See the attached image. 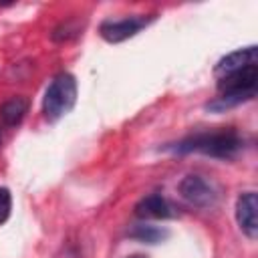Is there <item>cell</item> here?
I'll use <instances>...</instances> for the list:
<instances>
[{
  "mask_svg": "<svg viewBox=\"0 0 258 258\" xmlns=\"http://www.w3.org/2000/svg\"><path fill=\"white\" fill-rule=\"evenodd\" d=\"M133 258H141V256H133Z\"/></svg>",
  "mask_w": 258,
  "mask_h": 258,
  "instance_id": "obj_14",
  "label": "cell"
},
{
  "mask_svg": "<svg viewBox=\"0 0 258 258\" xmlns=\"http://www.w3.org/2000/svg\"><path fill=\"white\" fill-rule=\"evenodd\" d=\"M151 18H143V16H127L121 20H105L99 26V34L107 40V42H123L131 36H135L141 28H145L149 24Z\"/></svg>",
  "mask_w": 258,
  "mask_h": 258,
  "instance_id": "obj_5",
  "label": "cell"
},
{
  "mask_svg": "<svg viewBox=\"0 0 258 258\" xmlns=\"http://www.w3.org/2000/svg\"><path fill=\"white\" fill-rule=\"evenodd\" d=\"M181 198L196 208H210L216 204L218 194L202 175H185L177 185Z\"/></svg>",
  "mask_w": 258,
  "mask_h": 258,
  "instance_id": "obj_4",
  "label": "cell"
},
{
  "mask_svg": "<svg viewBox=\"0 0 258 258\" xmlns=\"http://www.w3.org/2000/svg\"><path fill=\"white\" fill-rule=\"evenodd\" d=\"M0 143H2V133H0Z\"/></svg>",
  "mask_w": 258,
  "mask_h": 258,
  "instance_id": "obj_13",
  "label": "cell"
},
{
  "mask_svg": "<svg viewBox=\"0 0 258 258\" xmlns=\"http://www.w3.org/2000/svg\"><path fill=\"white\" fill-rule=\"evenodd\" d=\"M28 111V101L24 97H12L0 105V119L6 127H16Z\"/></svg>",
  "mask_w": 258,
  "mask_h": 258,
  "instance_id": "obj_9",
  "label": "cell"
},
{
  "mask_svg": "<svg viewBox=\"0 0 258 258\" xmlns=\"http://www.w3.org/2000/svg\"><path fill=\"white\" fill-rule=\"evenodd\" d=\"M256 85H258V64L244 67L228 77H222L218 81V91L220 97L208 103L210 111L222 113L224 109L236 107L244 101H250L256 95Z\"/></svg>",
  "mask_w": 258,
  "mask_h": 258,
  "instance_id": "obj_2",
  "label": "cell"
},
{
  "mask_svg": "<svg viewBox=\"0 0 258 258\" xmlns=\"http://www.w3.org/2000/svg\"><path fill=\"white\" fill-rule=\"evenodd\" d=\"M135 216L141 220H165L173 216V208L163 196L151 194L135 204Z\"/></svg>",
  "mask_w": 258,
  "mask_h": 258,
  "instance_id": "obj_7",
  "label": "cell"
},
{
  "mask_svg": "<svg viewBox=\"0 0 258 258\" xmlns=\"http://www.w3.org/2000/svg\"><path fill=\"white\" fill-rule=\"evenodd\" d=\"M77 34H79V28L75 26V22H64V24H60L58 28H54L52 38H54V40H69V38H73V36H77Z\"/></svg>",
  "mask_w": 258,
  "mask_h": 258,
  "instance_id": "obj_12",
  "label": "cell"
},
{
  "mask_svg": "<svg viewBox=\"0 0 258 258\" xmlns=\"http://www.w3.org/2000/svg\"><path fill=\"white\" fill-rule=\"evenodd\" d=\"M250 64H256V46H246V48H240V50H234L230 54H226L224 58H220V62L216 64V77L222 79V77H228L244 67H250Z\"/></svg>",
  "mask_w": 258,
  "mask_h": 258,
  "instance_id": "obj_8",
  "label": "cell"
},
{
  "mask_svg": "<svg viewBox=\"0 0 258 258\" xmlns=\"http://www.w3.org/2000/svg\"><path fill=\"white\" fill-rule=\"evenodd\" d=\"M236 222H238L240 230L250 240H256V236H258V198L254 191H244L236 200Z\"/></svg>",
  "mask_w": 258,
  "mask_h": 258,
  "instance_id": "obj_6",
  "label": "cell"
},
{
  "mask_svg": "<svg viewBox=\"0 0 258 258\" xmlns=\"http://www.w3.org/2000/svg\"><path fill=\"white\" fill-rule=\"evenodd\" d=\"M10 210H12V196L6 187H0V226L10 218Z\"/></svg>",
  "mask_w": 258,
  "mask_h": 258,
  "instance_id": "obj_11",
  "label": "cell"
},
{
  "mask_svg": "<svg viewBox=\"0 0 258 258\" xmlns=\"http://www.w3.org/2000/svg\"><path fill=\"white\" fill-rule=\"evenodd\" d=\"M129 236L139 240V242H145V244H159L163 242L169 232L165 228H159V226H151V224H137L129 230Z\"/></svg>",
  "mask_w": 258,
  "mask_h": 258,
  "instance_id": "obj_10",
  "label": "cell"
},
{
  "mask_svg": "<svg viewBox=\"0 0 258 258\" xmlns=\"http://www.w3.org/2000/svg\"><path fill=\"white\" fill-rule=\"evenodd\" d=\"M244 141L234 129H222V131H208V133H196L191 137L181 139L179 143L171 145L169 149L175 153H204L220 159H230L242 149Z\"/></svg>",
  "mask_w": 258,
  "mask_h": 258,
  "instance_id": "obj_1",
  "label": "cell"
},
{
  "mask_svg": "<svg viewBox=\"0 0 258 258\" xmlns=\"http://www.w3.org/2000/svg\"><path fill=\"white\" fill-rule=\"evenodd\" d=\"M77 103V81L69 73H60L48 85L42 99V113L48 121H58Z\"/></svg>",
  "mask_w": 258,
  "mask_h": 258,
  "instance_id": "obj_3",
  "label": "cell"
}]
</instances>
